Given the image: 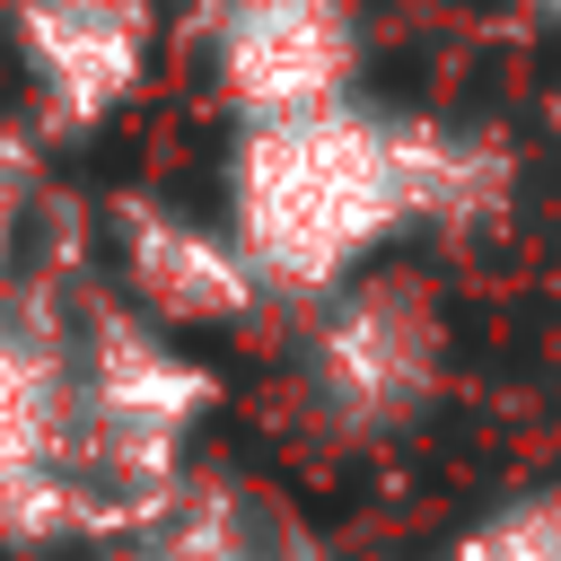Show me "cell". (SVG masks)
<instances>
[{"label": "cell", "mask_w": 561, "mask_h": 561, "mask_svg": "<svg viewBox=\"0 0 561 561\" xmlns=\"http://www.w3.org/2000/svg\"><path fill=\"white\" fill-rule=\"evenodd\" d=\"M149 44H158L149 0H18L26 79L61 123H105L140 88Z\"/></svg>", "instance_id": "obj_6"}, {"label": "cell", "mask_w": 561, "mask_h": 561, "mask_svg": "<svg viewBox=\"0 0 561 561\" xmlns=\"http://www.w3.org/2000/svg\"><path fill=\"white\" fill-rule=\"evenodd\" d=\"M131 561H316L289 526H272V517H254V508H237V500H193V508H175Z\"/></svg>", "instance_id": "obj_8"}, {"label": "cell", "mask_w": 561, "mask_h": 561, "mask_svg": "<svg viewBox=\"0 0 561 561\" xmlns=\"http://www.w3.org/2000/svg\"><path fill=\"white\" fill-rule=\"evenodd\" d=\"M552 131H561V79H552Z\"/></svg>", "instance_id": "obj_12"}, {"label": "cell", "mask_w": 561, "mask_h": 561, "mask_svg": "<svg viewBox=\"0 0 561 561\" xmlns=\"http://www.w3.org/2000/svg\"><path fill=\"white\" fill-rule=\"evenodd\" d=\"M123 272L149 307V324H228L263 298L245 245L228 237V219H193L167 202H131L123 210Z\"/></svg>", "instance_id": "obj_7"}, {"label": "cell", "mask_w": 561, "mask_h": 561, "mask_svg": "<svg viewBox=\"0 0 561 561\" xmlns=\"http://www.w3.org/2000/svg\"><path fill=\"white\" fill-rule=\"evenodd\" d=\"M447 561H561V482H526L473 508Z\"/></svg>", "instance_id": "obj_9"}, {"label": "cell", "mask_w": 561, "mask_h": 561, "mask_svg": "<svg viewBox=\"0 0 561 561\" xmlns=\"http://www.w3.org/2000/svg\"><path fill=\"white\" fill-rule=\"evenodd\" d=\"M517 202V149L491 123H447L412 105H324L289 123H245L228 158V237L263 289L333 298L377 272L412 228H491Z\"/></svg>", "instance_id": "obj_1"}, {"label": "cell", "mask_w": 561, "mask_h": 561, "mask_svg": "<svg viewBox=\"0 0 561 561\" xmlns=\"http://www.w3.org/2000/svg\"><path fill=\"white\" fill-rule=\"evenodd\" d=\"M79 386V465H96L105 482H123L131 508H158L175 482V456L210 403V377L175 351L167 324L149 316H105L88 342Z\"/></svg>", "instance_id": "obj_3"}, {"label": "cell", "mask_w": 561, "mask_h": 561, "mask_svg": "<svg viewBox=\"0 0 561 561\" xmlns=\"http://www.w3.org/2000/svg\"><path fill=\"white\" fill-rule=\"evenodd\" d=\"M517 9H526L535 26H561V0H517Z\"/></svg>", "instance_id": "obj_11"}, {"label": "cell", "mask_w": 561, "mask_h": 561, "mask_svg": "<svg viewBox=\"0 0 561 561\" xmlns=\"http://www.w3.org/2000/svg\"><path fill=\"white\" fill-rule=\"evenodd\" d=\"M202 53L237 123H289L359 96L368 18L359 0H210Z\"/></svg>", "instance_id": "obj_4"}, {"label": "cell", "mask_w": 561, "mask_h": 561, "mask_svg": "<svg viewBox=\"0 0 561 561\" xmlns=\"http://www.w3.org/2000/svg\"><path fill=\"white\" fill-rule=\"evenodd\" d=\"M79 482V386L70 368L0 324V535L53 526Z\"/></svg>", "instance_id": "obj_5"}, {"label": "cell", "mask_w": 561, "mask_h": 561, "mask_svg": "<svg viewBox=\"0 0 561 561\" xmlns=\"http://www.w3.org/2000/svg\"><path fill=\"white\" fill-rule=\"evenodd\" d=\"M9 228H18V175H9V158H0V254H9Z\"/></svg>", "instance_id": "obj_10"}, {"label": "cell", "mask_w": 561, "mask_h": 561, "mask_svg": "<svg viewBox=\"0 0 561 561\" xmlns=\"http://www.w3.org/2000/svg\"><path fill=\"white\" fill-rule=\"evenodd\" d=\"M447 377V316L438 289L412 272H359L333 298H316L307 324V394L333 430L351 438H386L403 430Z\"/></svg>", "instance_id": "obj_2"}]
</instances>
